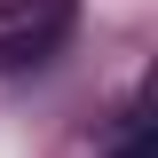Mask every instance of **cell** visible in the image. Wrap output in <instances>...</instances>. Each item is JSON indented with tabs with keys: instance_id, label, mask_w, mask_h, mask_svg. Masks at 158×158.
I'll return each mask as SVG.
<instances>
[{
	"instance_id": "obj_1",
	"label": "cell",
	"mask_w": 158,
	"mask_h": 158,
	"mask_svg": "<svg viewBox=\"0 0 158 158\" xmlns=\"http://www.w3.org/2000/svg\"><path fill=\"white\" fill-rule=\"evenodd\" d=\"M111 158H158V142H150V127L135 118V127H127V135L111 142Z\"/></svg>"
}]
</instances>
